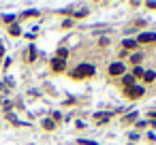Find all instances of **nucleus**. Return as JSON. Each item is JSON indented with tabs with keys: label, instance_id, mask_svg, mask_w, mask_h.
I'll use <instances>...</instances> for the list:
<instances>
[{
	"label": "nucleus",
	"instance_id": "f257e3e1",
	"mask_svg": "<svg viewBox=\"0 0 156 145\" xmlns=\"http://www.w3.org/2000/svg\"><path fill=\"white\" fill-rule=\"evenodd\" d=\"M94 75V66L92 64H79L73 70V79H81V77H92Z\"/></svg>",
	"mask_w": 156,
	"mask_h": 145
},
{
	"label": "nucleus",
	"instance_id": "f03ea898",
	"mask_svg": "<svg viewBox=\"0 0 156 145\" xmlns=\"http://www.w3.org/2000/svg\"><path fill=\"white\" fill-rule=\"evenodd\" d=\"M126 96H131V98H139V96H143V88H141V85H133V88H128Z\"/></svg>",
	"mask_w": 156,
	"mask_h": 145
},
{
	"label": "nucleus",
	"instance_id": "7ed1b4c3",
	"mask_svg": "<svg viewBox=\"0 0 156 145\" xmlns=\"http://www.w3.org/2000/svg\"><path fill=\"white\" fill-rule=\"evenodd\" d=\"M124 72V64L122 62H116V64L109 66V75H122Z\"/></svg>",
	"mask_w": 156,
	"mask_h": 145
},
{
	"label": "nucleus",
	"instance_id": "20e7f679",
	"mask_svg": "<svg viewBox=\"0 0 156 145\" xmlns=\"http://www.w3.org/2000/svg\"><path fill=\"white\" fill-rule=\"evenodd\" d=\"M156 41V34L154 32H143L139 34V43H154Z\"/></svg>",
	"mask_w": 156,
	"mask_h": 145
},
{
	"label": "nucleus",
	"instance_id": "39448f33",
	"mask_svg": "<svg viewBox=\"0 0 156 145\" xmlns=\"http://www.w3.org/2000/svg\"><path fill=\"white\" fill-rule=\"evenodd\" d=\"M51 68H53V70H62V68H64V60L53 58V60H51Z\"/></svg>",
	"mask_w": 156,
	"mask_h": 145
},
{
	"label": "nucleus",
	"instance_id": "423d86ee",
	"mask_svg": "<svg viewBox=\"0 0 156 145\" xmlns=\"http://www.w3.org/2000/svg\"><path fill=\"white\" fill-rule=\"evenodd\" d=\"M109 117H111V113H96V122H107Z\"/></svg>",
	"mask_w": 156,
	"mask_h": 145
},
{
	"label": "nucleus",
	"instance_id": "0eeeda50",
	"mask_svg": "<svg viewBox=\"0 0 156 145\" xmlns=\"http://www.w3.org/2000/svg\"><path fill=\"white\" fill-rule=\"evenodd\" d=\"M9 32H11L13 36H17V34H22V30H20V26H11V28H9Z\"/></svg>",
	"mask_w": 156,
	"mask_h": 145
},
{
	"label": "nucleus",
	"instance_id": "6e6552de",
	"mask_svg": "<svg viewBox=\"0 0 156 145\" xmlns=\"http://www.w3.org/2000/svg\"><path fill=\"white\" fill-rule=\"evenodd\" d=\"M143 77H145V81H154V79H156V75H154L152 70H148V72H143Z\"/></svg>",
	"mask_w": 156,
	"mask_h": 145
},
{
	"label": "nucleus",
	"instance_id": "1a4fd4ad",
	"mask_svg": "<svg viewBox=\"0 0 156 145\" xmlns=\"http://www.w3.org/2000/svg\"><path fill=\"white\" fill-rule=\"evenodd\" d=\"M124 85H126V88H133V77H131V75L124 77Z\"/></svg>",
	"mask_w": 156,
	"mask_h": 145
},
{
	"label": "nucleus",
	"instance_id": "9d476101",
	"mask_svg": "<svg viewBox=\"0 0 156 145\" xmlns=\"http://www.w3.org/2000/svg\"><path fill=\"white\" fill-rule=\"evenodd\" d=\"M135 45H137V43H135V41H131V39H128V41H124V47H128V49H133Z\"/></svg>",
	"mask_w": 156,
	"mask_h": 145
},
{
	"label": "nucleus",
	"instance_id": "9b49d317",
	"mask_svg": "<svg viewBox=\"0 0 156 145\" xmlns=\"http://www.w3.org/2000/svg\"><path fill=\"white\" fill-rule=\"evenodd\" d=\"M43 126H45L47 130H51V128H53V122H51V120H45V122H43Z\"/></svg>",
	"mask_w": 156,
	"mask_h": 145
},
{
	"label": "nucleus",
	"instance_id": "f8f14e48",
	"mask_svg": "<svg viewBox=\"0 0 156 145\" xmlns=\"http://www.w3.org/2000/svg\"><path fill=\"white\" fill-rule=\"evenodd\" d=\"M79 143H81V145H98V143H94V141H86V139H79Z\"/></svg>",
	"mask_w": 156,
	"mask_h": 145
},
{
	"label": "nucleus",
	"instance_id": "ddd939ff",
	"mask_svg": "<svg viewBox=\"0 0 156 145\" xmlns=\"http://www.w3.org/2000/svg\"><path fill=\"white\" fill-rule=\"evenodd\" d=\"M135 75H137V77H141V75H143V68H141V66H137V68H135Z\"/></svg>",
	"mask_w": 156,
	"mask_h": 145
},
{
	"label": "nucleus",
	"instance_id": "4468645a",
	"mask_svg": "<svg viewBox=\"0 0 156 145\" xmlns=\"http://www.w3.org/2000/svg\"><path fill=\"white\" fill-rule=\"evenodd\" d=\"M2 53H4V47H2V45H0V56H2Z\"/></svg>",
	"mask_w": 156,
	"mask_h": 145
}]
</instances>
